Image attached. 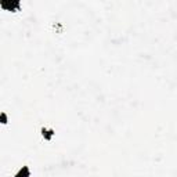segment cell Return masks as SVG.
I'll return each mask as SVG.
<instances>
[{"instance_id":"cell-3","label":"cell","mask_w":177,"mask_h":177,"mask_svg":"<svg viewBox=\"0 0 177 177\" xmlns=\"http://www.w3.org/2000/svg\"><path fill=\"white\" fill-rule=\"evenodd\" d=\"M14 177H30V170L28 166H22L17 173H15Z\"/></svg>"},{"instance_id":"cell-1","label":"cell","mask_w":177,"mask_h":177,"mask_svg":"<svg viewBox=\"0 0 177 177\" xmlns=\"http://www.w3.org/2000/svg\"><path fill=\"white\" fill-rule=\"evenodd\" d=\"M0 7L3 10H7V11L15 12L21 9V3L18 0H3V2H0Z\"/></svg>"},{"instance_id":"cell-4","label":"cell","mask_w":177,"mask_h":177,"mask_svg":"<svg viewBox=\"0 0 177 177\" xmlns=\"http://www.w3.org/2000/svg\"><path fill=\"white\" fill-rule=\"evenodd\" d=\"M0 119H2V123H3V125H6V123H7V115H6V112H2Z\"/></svg>"},{"instance_id":"cell-2","label":"cell","mask_w":177,"mask_h":177,"mask_svg":"<svg viewBox=\"0 0 177 177\" xmlns=\"http://www.w3.org/2000/svg\"><path fill=\"white\" fill-rule=\"evenodd\" d=\"M42 136H43V138H44L46 141H51L53 140V137H54V134H55V132H54V129H47V127H42Z\"/></svg>"}]
</instances>
